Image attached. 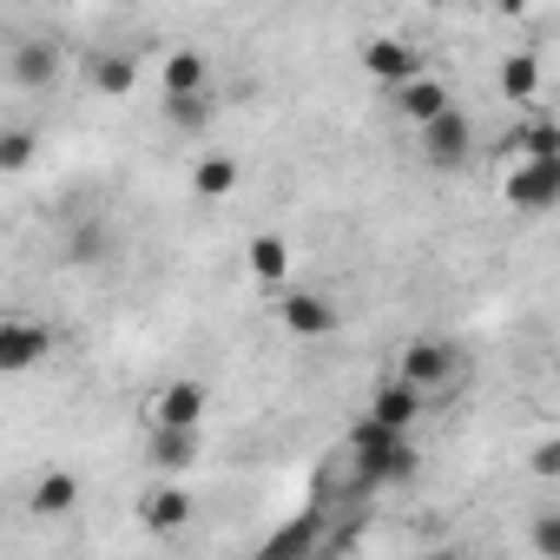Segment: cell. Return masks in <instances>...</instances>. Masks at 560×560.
<instances>
[{
	"mask_svg": "<svg viewBox=\"0 0 560 560\" xmlns=\"http://www.w3.org/2000/svg\"><path fill=\"white\" fill-rule=\"evenodd\" d=\"M370 422H383V429H396V435H409V422H422V396L409 389V383H383L376 396H370V409H363Z\"/></svg>",
	"mask_w": 560,
	"mask_h": 560,
	"instance_id": "30bf717a",
	"label": "cell"
},
{
	"mask_svg": "<svg viewBox=\"0 0 560 560\" xmlns=\"http://www.w3.org/2000/svg\"><path fill=\"white\" fill-rule=\"evenodd\" d=\"M27 508H34L40 521H60V514H73V508H80V475H67V468H47V475L27 488Z\"/></svg>",
	"mask_w": 560,
	"mask_h": 560,
	"instance_id": "8fae6325",
	"label": "cell"
},
{
	"mask_svg": "<svg viewBox=\"0 0 560 560\" xmlns=\"http://www.w3.org/2000/svg\"><path fill=\"white\" fill-rule=\"evenodd\" d=\"M191 185H198V198H224V191L237 185V159H231V152L198 159V165H191Z\"/></svg>",
	"mask_w": 560,
	"mask_h": 560,
	"instance_id": "ac0fdd59",
	"label": "cell"
},
{
	"mask_svg": "<svg viewBox=\"0 0 560 560\" xmlns=\"http://www.w3.org/2000/svg\"><path fill=\"white\" fill-rule=\"evenodd\" d=\"M527 534H534V553H540V560H560V508H553V514H540Z\"/></svg>",
	"mask_w": 560,
	"mask_h": 560,
	"instance_id": "484cf974",
	"label": "cell"
},
{
	"mask_svg": "<svg viewBox=\"0 0 560 560\" xmlns=\"http://www.w3.org/2000/svg\"><path fill=\"white\" fill-rule=\"evenodd\" d=\"M40 357H54V330L34 324V317H8L0 324V370L8 376H27Z\"/></svg>",
	"mask_w": 560,
	"mask_h": 560,
	"instance_id": "277c9868",
	"label": "cell"
},
{
	"mask_svg": "<svg viewBox=\"0 0 560 560\" xmlns=\"http://www.w3.org/2000/svg\"><path fill=\"white\" fill-rule=\"evenodd\" d=\"M508 205H514V211H553V205H560V159L514 165V172H508Z\"/></svg>",
	"mask_w": 560,
	"mask_h": 560,
	"instance_id": "8992f818",
	"label": "cell"
},
{
	"mask_svg": "<svg viewBox=\"0 0 560 560\" xmlns=\"http://www.w3.org/2000/svg\"><path fill=\"white\" fill-rule=\"evenodd\" d=\"M205 422V383H165L152 396V429H198Z\"/></svg>",
	"mask_w": 560,
	"mask_h": 560,
	"instance_id": "52a82bcc",
	"label": "cell"
},
{
	"mask_svg": "<svg viewBox=\"0 0 560 560\" xmlns=\"http://www.w3.org/2000/svg\"><path fill=\"white\" fill-rule=\"evenodd\" d=\"M311 488H317V508H324V501H350V494H363V488H376V481H370V462H363V448L343 435V442H337V448L317 462V481H311Z\"/></svg>",
	"mask_w": 560,
	"mask_h": 560,
	"instance_id": "3957f363",
	"label": "cell"
},
{
	"mask_svg": "<svg viewBox=\"0 0 560 560\" xmlns=\"http://www.w3.org/2000/svg\"><path fill=\"white\" fill-rule=\"evenodd\" d=\"M527 468H534V475H560V442H540V448L527 455Z\"/></svg>",
	"mask_w": 560,
	"mask_h": 560,
	"instance_id": "4316f807",
	"label": "cell"
},
{
	"mask_svg": "<svg viewBox=\"0 0 560 560\" xmlns=\"http://www.w3.org/2000/svg\"><path fill=\"white\" fill-rule=\"evenodd\" d=\"M132 80H139V73H132L126 54H93V86H100V93L119 100V93H132Z\"/></svg>",
	"mask_w": 560,
	"mask_h": 560,
	"instance_id": "7402d4cb",
	"label": "cell"
},
{
	"mask_svg": "<svg viewBox=\"0 0 560 560\" xmlns=\"http://www.w3.org/2000/svg\"><path fill=\"white\" fill-rule=\"evenodd\" d=\"M139 521H145L152 534H178V527L191 521V494H185V488H172V481H159V488H145V494H139Z\"/></svg>",
	"mask_w": 560,
	"mask_h": 560,
	"instance_id": "9c48e42d",
	"label": "cell"
},
{
	"mask_svg": "<svg viewBox=\"0 0 560 560\" xmlns=\"http://www.w3.org/2000/svg\"><path fill=\"white\" fill-rule=\"evenodd\" d=\"M416 560H462V553H416Z\"/></svg>",
	"mask_w": 560,
	"mask_h": 560,
	"instance_id": "83f0119b",
	"label": "cell"
},
{
	"mask_svg": "<svg viewBox=\"0 0 560 560\" xmlns=\"http://www.w3.org/2000/svg\"><path fill=\"white\" fill-rule=\"evenodd\" d=\"M165 119L178 132H205L218 119V93H191V100H165Z\"/></svg>",
	"mask_w": 560,
	"mask_h": 560,
	"instance_id": "44dd1931",
	"label": "cell"
},
{
	"mask_svg": "<svg viewBox=\"0 0 560 560\" xmlns=\"http://www.w3.org/2000/svg\"><path fill=\"white\" fill-rule=\"evenodd\" d=\"M363 73H370V80H383L389 93H402V86H416V80H429V67H422V54H416L409 40H370V47H363Z\"/></svg>",
	"mask_w": 560,
	"mask_h": 560,
	"instance_id": "5b68a950",
	"label": "cell"
},
{
	"mask_svg": "<svg viewBox=\"0 0 560 560\" xmlns=\"http://www.w3.org/2000/svg\"><path fill=\"white\" fill-rule=\"evenodd\" d=\"M277 317H284V330H291V337H330V330L343 324V317H337V304H330V298H317V291H291Z\"/></svg>",
	"mask_w": 560,
	"mask_h": 560,
	"instance_id": "ba28073f",
	"label": "cell"
},
{
	"mask_svg": "<svg viewBox=\"0 0 560 560\" xmlns=\"http://www.w3.org/2000/svg\"><path fill=\"white\" fill-rule=\"evenodd\" d=\"M416 152H422V165H435V172L468 165V159H475V126H468V113H462V106H448L435 126H422V132H416Z\"/></svg>",
	"mask_w": 560,
	"mask_h": 560,
	"instance_id": "6da1fadb",
	"label": "cell"
},
{
	"mask_svg": "<svg viewBox=\"0 0 560 560\" xmlns=\"http://www.w3.org/2000/svg\"><path fill=\"white\" fill-rule=\"evenodd\" d=\"M514 152H521V165L560 159V126H547V119H527V126L514 132Z\"/></svg>",
	"mask_w": 560,
	"mask_h": 560,
	"instance_id": "d6986e66",
	"label": "cell"
},
{
	"mask_svg": "<svg viewBox=\"0 0 560 560\" xmlns=\"http://www.w3.org/2000/svg\"><path fill=\"white\" fill-rule=\"evenodd\" d=\"M448 106H455V100H448V86H442V80H416V86H402V93H396V113H402L416 132H422V126H435Z\"/></svg>",
	"mask_w": 560,
	"mask_h": 560,
	"instance_id": "4fadbf2b",
	"label": "cell"
},
{
	"mask_svg": "<svg viewBox=\"0 0 560 560\" xmlns=\"http://www.w3.org/2000/svg\"><path fill=\"white\" fill-rule=\"evenodd\" d=\"M455 376H462V363H455V350H448V343H422V337H416V343L396 357V383H409L422 402H429V396H442Z\"/></svg>",
	"mask_w": 560,
	"mask_h": 560,
	"instance_id": "7a4b0ae2",
	"label": "cell"
},
{
	"mask_svg": "<svg viewBox=\"0 0 560 560\" xmlns=\"http://www.w3.org/2000/svg\"><path fill=\"white\" fill-rule=\"evenodd\" d=\"M311 547H317V514H304V521H291V527H284V534H277V540H270V547H264L257 560H304Z\"/></svg>",
	"mask_w": 560,
	"mask_h": 560,
	"instance_id": "ffe728a7",
	"label": "cell"
},
{
	"mask_svg": "<svg viewBox=\"0 0 560 560\" xmlns=\"http://www.w3.org/2000/svg\"><path fill=\"white\" fill-rule=\"evenodd\" d=\"M145 455H152V468H159V475H178V468H191V462H198V429H152Z\"/></svg>",
	"mask_w": 560,
	"mask_h": 560,
	"instance_id": "9a60e30c",
	"label": "cell"
},
{
	"mask_svg": "<svg viewBox=\"0 0 560 560\" xmlns=\"http://www.w3.org/2000/svg\"><path fill=\"white\" fill-rule=\"evenodd\" d=\"M244 264H250V277H257V284H277V277L291 270V244H284V237H250Z\"/></svg>",
	"mask_w": 560,
	"mask_h": 560,
	"instance_id": "e0dca14e",
	"label": "cell"
},
{
	"mask_svg": "<svg viewBox=\"0 0 560 560\" xmlns=\"http://www.w3.org/2000/svg\"><path fill=\"white\" fill-rule=\"evenodd\" d=\"M494 86H501L508 106H527V100L540 93V60H534V54H508L501 73H494Z\"/></svg>",
	"mask_w": 560,
	"mask_h": 560,
	"instance_id": "2e32d148",
	"label": "cell"
},
{
	"mask_svg": "<svg viewBox=\"0 0 560 560\" xmlns=\"http://www.w3.org/2000/svg\"><path fill=\"white\" fill-rule=\"evenodd\" d=\"M416 468H422V455H416V442H396V448H389L383 462H370V481H376V488H383V481H409Z\"/></svg>",
	"mask_w": 560,
	"mask_h": 560,
	"instance_id": "603a6c76",
	"label": "cell"
},
{
	"mask_svg": "<svg viewBox=\"0 0 560 560\" xmlns=\"http://www.w3.org/2000/svg\"><path fill=\"white\" fill-rule=\"evenodd\" d=\"M27 165H34V132L8 126V132H0V172H27Z\"/></svg>",
	"mask_w": 560,
	"mask_h": 560,
	"instance_id": "cb8c5ba5",
	"label": "cell"
},
{
	"mask_svg": "<svg viewBox=\"0 0 560 560\" xmlns=\"http://www.w3.org/2000/svg\"><path fill=\"white\" fill-rule=\"evenodd\" d=\"M100 250H106V224H100V218H86V224L73 231V244H67V257H73V264H93Z\"/></svg>",
	"mask_w": 560,
	"mask_h": 560,
	"instance_id": "d4e9b609",
	"label": "cell"
},
{
	"mask_svg": "<svg viewBox=\"0 0 560 560\" xmlns=\"http://www.w3.org/2000/svg\"><path fill=\"white\" fill-rule=\"evenodd\" d=\"M8 67H14L21 86H54V80H60V47H54V40H21Z\"/></svg>",
	"mask_w": 560,
	"mask_h": 560,
	"instance_id": "5bb4252c",
	"label": "cell"
},
{
	"mask_svg": "<svg viewBox=\"0 0 560 560\" xmlns=\"http://www.w3.org/2000/svg\"><path fill=\"white\" fill-rule=\"evenodd\" d=\"M159 86H165V100L211 93V60H205V54H191V47H178V54L165 60V73H159Z\"/></svg>",
	"mask_w": 560,
	"mask_h": 560,
	"instance_id": "7c38bea8",
	"label": "cell"
}]
</instances>
